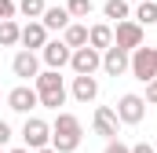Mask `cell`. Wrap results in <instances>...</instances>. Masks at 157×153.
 I'll use <instances>...</instances> for the list:
<instances>
[{"mask_svg": "<svg viewBox=\"0 0 157 153\" xmlns=\"http://www.w3.org/2000/svg\"><path fill=\"white\" fill-rule=\"evenodd\" d=\"M80 139H84V128H80V117L73 113H59L51 124V150L55 153H77Z\"/></svg>", "mask_w": 157, "mask_h": 153, "instance_id": "cell-1", "label": "cell"}, {"mask_svg": "<svg viewBox=\"0 0 157 153\" xmlns=\"http://www.w3.org/2000/svg\"><path fill=\"white\" fill-rule=\"evenodd\" d=\"M33 91H37V99H40L44 110L62 113L59 106H66V84H62V76L55 73V69H40V76L33 80Z\"/></svg>", "mask_w": 157, "mask_h": 153, "instance_id": "cell-2", "label": "cell"}, {"mask_svg": "<svg viewBox=\"0 0 157 153\" xmlns=\"http://www.w3.org/2000/svg\"><path fill=\"white\" fill-rule=\"evenodd\" d=\"M22 142H26V150H29V153L51 146V124L40 120V117H26V124H22Z\"/></svg>", "mask_w": 157, "mask_h": 153, "instance_id": "cell-3", "label": "cell"}, {"mask_svg": "<svg viewBox=\"0 0 157 153\" xmlns=\"http://www.w3.org/2000/svg\"><path fill=\"white\" fill-rule=\"evenodd\" d=\"M143 40H146V33H143V26L135 22V18H124V22H117L113 26V47H121V51H135V47H143Z\"/></svg>", "mask_w": 157, "mask_h": 153, "instance_id": "cell-4", "label": "cell"}, {"mask_svg": "<svg viewBox=\"0 0 157 153\" xmlns=\"http://www.w3.org/2000/svg\"><path fill=\"white\" fill-rule=\"evenodd\" d=\"M128 73L135 76V80H143V84H150L157 76V58H154V47H135L132 51V66H128Z\"/></svg>", "mask_w": 157, "mask_h": 153, "instance_id": "cell-5", "label": "cell"}, {"mask_svg": "<svg viewBox=\"0 0 157 153\" xmlns=\"http://www.w3.org/2000/svg\"><path fill=\"white\" fill-rule=\"evenodd\" d=\"M117 120L121 124H139L143 117H146V99L143 95H135V91H128V95H121L117 99Z\"/></svg>", "mask_w": 157, "mask_h": 153, "instance_id": "cell-6", "label": "cell"}, {"mask_svg": "<svg viewBox=\"0 0 157 153\" xmlns=\"http://www.w3.org/2000/svg\"><path fill=\"white\" fill-rule=\"evenodd\" d=\"M70 69L77 76H95L102 69V55L95 51V47H77L73 51V58H70Z\"/></svg>", "mask_w": 157, "mask_h": 153, "instance_id": "cell-7", "label": "cell"}, {"mask_svg": "<svg viewBox=\"0 0 157 153\" xmlns=\"http://www.w3.org/2000/svg\"><path fill=\"white\" fill-rule=\"evenodd\" d=\"M37 106H40V99H37V91H33V84H18V88L7 91V110L29 117V110H37Z\"/></svg>", "mask_w": 157, "mask_h": 153, "instance_id": "cell-8", "label": "cell"}, {"mask_svg": "<svg viewBox=\"0 0 157 153\" xmlns=\"http://www.w3.org/2000/svg\"><path fill=\"white\" fill-rule=\"evenodd\" d=\"M91 128H95V135H102L106 142H113L117 131H121V120H117V113H113L110 106H99L95 117H91Z\"/></svg>", "mask_w": 157, "mask_h": 153, "instance_id": "cell-9", "label": "cell"}, {"mask_svg": "<svg viewBox=\"0 0 157 153\" xmlns=\"http://www.w3.org/2000/svg\"><path fill=\"white\" fill-rule=\"evenodd\" d=\"M40 58H44V66H48V69H55V73H59L62 66H70L73 51H70L62 40H48V44H44V51H40Z\"/></svg>", "mask_w": 157, "mask_h": 153, "instance_id": "cell-10", "label": "cell"}, {"mask_svg": "<svg viewBox=\"0 0 157 153\" xmlns=\"http://www.w3.org/2000/svg\"><path fill=\"white\" fill-rule=\"evenodd\" d=\"M11 69H15V76H22V80L29 84V80L40 76V58L33 55V51H18V55L11 58Z\"/></svg>", "mask_w": 157, "mask_h": 153, "instance_id": "cell-11", "label": "cell"}, {"mask_svg": "<svg viewBox=\"0 0 157 153\" xmlns=\"http://www.w3.org/2000/svg\"><path fill=\"white\" fill-rule=\"evenodd\" d=\"M18 44H22V51H33V55H37V51H44V44H48V29H44L40 22H26Z\"/></svg>", "mask_w": 157, "mask_h": 153, "instance_id": "cell-12", "label": "cell"}, {"mask_svg": "<svg viewBox=\"0 0 157 153\" xmlns=\"http://www.w3.org/2000/svg\"><path fill=\"white\" fill-rule=\"evenodd\" d=\"M128 66H132V55H128V51H121V47L102 51V69H106L110 76H124V73H128Z\"/></svg>", "mask_w": 157, "mask_h": 153, "instance_id": "cell-13", "label": "cell"}, {"mask_svg": "<svg viewBox=\"0 0 157 153\" xmlns=\"http://www.w3.org/2000/svg\"><path fill=\"white\" fill-rule=\"evenodd\" d=\"M88 47H95L99 55L110 51V47H113V26H110V22H95V26L88 29Z\"/></svg>", "mask_w": 157, "mask_h": 153, "instance_id": "cell-14", "label": "cell"}, {"mask_svg": "<svg viewBox=\"0 0 157 153\" xmlns=\"http://www.w3.org/2000/svg\"><path fill=\"white\" fill-rule=\"evenodd\" d=\"M70 91H73L77 102H95L99 99V80L95 76H73V88Z\"/></svg>", "mask_w": 157, "mask_h": 153, "instance_id": "cell-15", "label": "cell"}, {"mask_svg": "<svg viewBox=\"0 0 157 153\" xmlns=\"http://www.w3.org/2000/svg\"><path fill=\"white\" fill-rule=\"evenodd\" d=\"M73 18H70V11L66 7H48L44 11V18H40V26L44 29H59V33H66V26H70Z\"/></svg>", "mask_w": 157, "mask_h": 153, "instance_id": "cell-16", "label": "cell"}, {"mask_svg": "<svg viewBox=\"0 0 157 153\" xmlns=\"http://www.w3.org/2000/svg\"><path fill=\"white\" fill-rule=\"evenodd\" d=\"M62 44H66L70 51H77V47H88V26H80V22H70V26H66V33H62Z\"/></svg>", "mask_w": 157, "mask_h": 153, "instance_id": "cell-17", "label": "cell"}, {"mask_svg": "<svg viewBox=\"0 0 157 153\" xmlns=\"http://www.w3.org/2000/svg\"><path fill=\"white\" fill-rule=\"evenodd\" d=\"M22 40V26L11 18V22H0V47H15Z\"/></svg>", "mask_w": 157, "mask_h": 153, "instance_id": "cell-18", "label": "cell"}, {"mask_svg": "<svg viewBox=\"0 0 157 153\" xmlns=\"http://www.w3.org/2000/svg\"><path fill=\"white\" fill-rule=\"evenodd\" d=\"M44 11H48V4H44V0H18V15H26L29 22H40V18H44Z\"/></svg>", "mask_w": 157, "mask_h": 153, "instance_id": "cell-19", "label": "cell"}, {"mask_svg": "<svg viewBox=\"0 0 157 153\" xmlns=\"http://www.w3.org/2000/svg\"><path fill=\"white\" fill-rule=\"evenodd\" d=\"M102 15H106L110 22H124V18H128V0H106V4H102Z\"/></svg>", "mask_w": 157, "mask_h": 153, "instance_id": "cell-20", "label": "cell"}, {"mask_svg": "<svg viewBox=\"0 0 157 153\" xmlns=\"http://www.w3.org/2000/svg\"><path fill=\"white\" fill-rule=\"evenodd\" d=\"M135 22L139 26H157V0H146L135 7Z\"/></svg>", "mask_w": 157, "mask_h": 153, "instance_id": "cell-21", "label": "cell"}, {"mask_svg": "<svg viewBox=\"0 0 157 153\" xmlns=\"http://www.w3.org/2000/svg\"><path fill=\"white\" fill-rule=\"evenodd\" d=\"M91 0H66V11H70V18H88L91 15Z\"/></svg>", "mask_w": 157, "mask_h": 153, "instance_id": "cell-22", "label": "cell"}, {"mask_svg": "<svg viewBox=\"0 0 157 153\" xmlns=\"http://www.w3.org/2000/svg\"><path fill=\"white\" fill-rule=\"evenodd\" d=\"M15 15H18V4L15 0H0V22H11Z\"/></svg>", "mask_w": 157, "mask_h": 153, "instance_id": "cell-23", "label": "cell"}, {"mask_svg": "<svg viewBox=\"0 0 157 153\" xmlns=\"http://www.w3.org/2000/svg\"><path fill=\"white\" fill-rule=\"evenodd\" d=\"M102 153H132V146H124L121 139H113V142H106V150Z\"/></svg>", "mask_w": 157, "mask_h": 153, "instance_id": "cell-24", "label": "cell"}, {"mask_svg": "<svg viewBox=\"0 0 157 153\" xmlns=\"http://www.w3.org/2000/svg\"><path fill=\"white\" fill-rule=\"evenodd\" d=\"M11 142V128H7V120H0V150Z\"/></svg>", "mask_w": 157, "mask_h": 153, "instance_id": "cell-25", "label": "cell"}, {"mask_svg": "<svg viewBox=\"0 0 157 153\" xmlns=\"http://www.w3.org/2000/svg\"><path fill=\"white\" fill-rule=\"evenodd\" d=\"M146 102H154V106H157V76L146 84Z\"/></svg>", "mask_w": 157, "mask_h": 153, "instance_id": "cell-26", "label": "cell"}, {"mask_svg": "<svg viewBox=\"0 0 157 153\" xmlns=\"http://www.w3.org/2000/svg\"><path fill=\"white\" fill-rule=\"evenodd\" d=\"M132 153H154V146H150V142H135V146H132Z\"/></svg>", "mask_w": 157, "mask_h": 153, "instance_id": "cell-27", "label": "cell"}, {"mask_svg": "<svg viewBox=\"0 0 157 153\" xmlns=\"http://www.w3.org/2000/svg\"><path fill=\"white\" fill-rule=\"evenodd\" d=\"M7 153H29V150H26V146H18V150H7Z\"/></svg>", "mask_w": 157, "mask_h": 153, "instance_id": "cell-28", "label": "cell"}, {"mask_svg": "<svg viewBox=\"0 0 157 153\" xmlns=\"http://www.w3.org/2000/svg\"><path fill=\"white\" fill-rule=\"evenodd\" d=\"M37 153H55V150H51V146H44V150H37Z\"/></svg>", "mask_w": 157, "mask_h": 153, "instance_id": "cell-29", "label": "cell"}, {"mask_svg": "<svg viewBox=\"0 0 157 153\" xmlns=\"http://www.w3.org/2000/svg\"><path fill=\"white\" fill-rule=\"evenodd\" d=\"M154 58H157V47H154Z\"/></svg>", "mask_w": 157, "mask_h": 153, "instance_id": "cell-30", "label": "cell"}, {"mask_svg": "<svg viewBox=\"0 0 157 153\" xmlns=\"http://www.w3.org/2000/svg\"><path fill=\"white\" fill-rule=\"evenodd\" d=\"M139 4H146V0H139Z\"/></svg>", "mask_w": 157, "mask_h": 153, "instance_id": "cell-31", "label": "cell"}]
</instances>
